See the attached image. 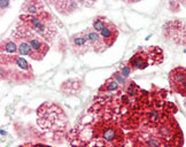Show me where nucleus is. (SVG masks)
Returning a JSON list of instances; mask_svg holds the SVG:
<instances>
[{"label":"nucleus","mask_w":186,"mask_h":147,"mask_svg":"<svg viewBox=\"0 0 186 147\" xmlns=\"http://www.w3.org/2000/svg\"><path fill=\"white\" fill-rule=\"evenodd\" d=\"M129 74H130V68L124 67V68L122 69V75H124V76L127 77V76H129Z\"/></svg>","instance_id":"obj_16"},{"label":"nucleus","mask_w":186,"mask_h":147,"mask_svg":"<svg viewBox=\"0 0 186 147\" xmlns=\"http://www.w3.org/2000/svg\"><path fill=\"white\" fill-rule=\"evenodd\" d=\"M130 63H131V66L133 67V68H137V69H141V68H145L146 63H144V61H143V59L139 57H136L134 59H131V61H130Z\"/></svg>","instance_id":"obj_11"},{"label":"nucleus","mask_w":186,"mask_h":147,"mask_svg":"<svg viewBox=\"0 0 186 147\" xmlns=\"http://www.w3.org/2000/svg\"><path fill=\"white\" fill-rule=\"evenodd\" d=\"M147 147H160V142L155 138H151L147 142Z\"/></svg>","instance_id":"obj_14"},{"label":"nucleus","mask_w":186,"mask_h":147,"mask_svg":"<svg viewBox=\"0 0 186 147\" xmlns=\"http://www.w3.org/2000/svg\"><path fill=\"white\" fill-rule=\"evenodd\" d=\"M83 32L86 36L87 40H88V43H90V45H91L93 51L102 52L106 48V44L105 41H104V39H102V37L100 36L99 32H97L95 30H93V28L85 29Z\"/></svg>","instance_id":"obj_4"},{"label":"nucleus","mask_w":186,"mask_h":147,"mask_svg":"<svg viewBox=\"0 0 186 147\" xmlns=\"http://www.w3.org/2000/svg\"><path fill=\"white\" fill-rule=\"evenodd\" d=\"M106 25H107V22L104 17H97L93 20V30H95L97 32H101L106 28Z\"/></svg>","instance_id":"obj_9"},{"label":"nucleus","mask_w":186,"mask_h":147,"mask_svg":"<svg viewBox=\"0 0 186 147\" xmlns=\"http://www.w3.org/2000/svg\"><path fill=\"white\" fill-rule=\"evenodd\" d=\"M14 37H18L21 39H23L24 41H27L29 46L31 47V50L34 52V59L35 60H40L46 54L48 46L45 44L44 40H41L40 38H38L32 30H30L29 28H27L25 25H18L16 31L14 32Z\"/></svg>","instance_id":"obj_2"},{"label":"nucleus","mask_w":186,"mask_h":147,"mask_svg":"<svg viewBox=\"0 0 186 147\" xmlns=\"http://www.w3.org/2000/svg\"><path fill=\"white\" fill-rule=\"evenodd\" d=\"M118 89V83L114 79H109L106 83V90L107 91H116Z\"/></svg>","instance_id":"obj_13"},{"label":"nucleus","mask_w":186,"mask_h":147,"mask_svg":"<svg viewBox=\"0 0 186 147\" xmlns=\"http://www.w3.org/2000/svg\"><path fill=\"white\" fill-rule=\"evenodd\" d=\"M149 119L153 121V122H156L157 119H159V113H157L156 110L151 112V114H149Z\"/></svg>","instance_id":"obj_15"},{"label":"nucleus","mask_w":186,"mask_h":147,"mask_svg":"<svg viewBox=\"0 0 186 147\" xmlns=\"http://www.w3.org/2000/svg\"><path fill=\"white\" fill-rule=\"evenodd\" d=\"M7 5H8V2H7V1L6 2H4V1L1 2V7H5V6H7Z\"/></svg>","instance_id":"obj_17"},{"label":"nucleus","mask_w":186,"mask_h":147,"mask_svg":"<svg viewBox=\"0 0 186 147\" xmlns=\"http://www.w3.org/2000/svg\"><path fill=\"white\" fill-rule=\"evenodd\" d=\"M35 147H46V146H35Z\"/></svg>","instance_id":"obj_19"},{"label":"nucleus","mask_w":186,"mask_h":147,"mask_svg":"<svg viewBox=\"0 0 186 147\" xmlns=\"http://www.w3.org/2000/svg\"><path fill=\"white\" fill-rule=\"evenodd\" d=\"M2 51L7 52V53H16L18 51V44L13 40H6L5 43H2Z\"/></svg>","instance_id":"obj_8"},{"label":"nucleus","mask_w":186,"mask_h":147,"mask_svg":"<svg viewBox=\"0 0 186 147\" xmlns=\"http://www.w3.org/2000/svg\"><path fill=\"white\" fill-rule=\"evenodd\" d=\"M22 9L23 11H25L28 15H37V14H40L43 13V5L40 2H37V1H27L24 2L22 6Z\"/></svg>","instance_id":"obj_6"},{"label":"nucleus","mask_w":186,"mask_h":147,"mask_svg":"<svg viewBox=\"0 0 186 147\" xmlns=\"http://www.w3.org/2000/svg\"><path fill=\"white\" fill-rule=\"evenodd\" d=\"M181 85H183V87H184V90L186 91V80H185V82H183V83H181Z\"/></svg>","instance_id":"obj_18"},{"label":"nucleus","mask_w":186,"mask_h":147,"mask_svg":"<svg viewBox=\"0 0 186 147\" xmlns=\"http://www.w3.org/2000/svg\"><path fill=\"white\" fill-rule=\"evenodd\" d=\"M9 60L14 61V63H15L16 66H18V67L22 69V70H29L30 69L29 63L27 62L24 59H22L21 57H14L13 59H9Z\"/></svg>","instance_id":"obj_10"},{"label":"nucleus","mask_w":186,"mask_h":147,"mask_svg":"<svg viewBox=\"0 0 186 147\" xmlns=\"http://www.w3.org/2000/svg\"><path fill=\"white\" fill-rule=\"evenodd\" d=\"M14 39H15V43L18 44L20 54H22V55H28V57L34 59V52H32L31 47H30L29 44H28L27 41H24L23 39L18 38V37H14Z\"/></svg>","instance_id":"obj_7"},{"label":"nucleus","mask_w":186,"mask_h":147,"mask_svg":"<svg viewBox=\"0 0 186 147\" xmlns=\"http://www.w3.org/2000/svg\"><path fill=\"white\" fill-rule=\"evenodd\" d=\"M116 34H117L116 28H115V25H113L111 23H107L106 28L100 32V36L102 37V39L105 41L106 46H111V44L114 43Z\"/></svg>","instance_id":"obj_5"},{"label":"nucleus","mask_w":186,"mask_h":147,"mask_svg":"<svg viewBox=\"0 0 186 147\" xmlns=\"http://www.w3.org/2000/svg\"><path fill=\"white\" fill-rule=\"evenodd\" d=\"M172 79L175 83H183L186 80V74L178 71L177 74H172Z\"/></svg>","instance_id":"obj_12"},{"label":"nucleus","mask_w":186,"mask_h":147,"mask_svg":"<svg viewBox=\"0 0 186 147\" xmlns=\"http://www.w3.org/2000/svg\"><path fill=\"white\" fill-rule=\"evenodd\" d=\"M20 18H21V24L37 32L39 36H41V38H44V40L46 41L53 40L56 30L52 22V16L47 14L46 11H43L37 15L24 14Z\"/></svg>","instance_id":"obj_1"},{"label":"nucleus","mask_w":186,"mask_h":147,"mask_svg":"<svg viewBox=\"0 0 186 147\" xmlns=\"http://www.w3.org/2000/svg\"><path fill=\"white\" fill-rule=\"evenodd\" d=\"M70 45H71V50L76 53L77 55H83L86 52L91 51L92 47L90 45L88 40H87L86 36L82 31L79 34H76L71 37L70 39Z\"/></svg>","instance_id":"obj_3"}]
</instances>
